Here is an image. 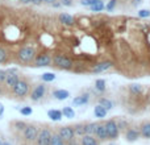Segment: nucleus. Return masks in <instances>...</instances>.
I'll use <instances>...</instances> for the list:
<instances>
[{"mask_svg": "<svg viewBox=\"0 0 150 145\" xmlns=\"http://www.w3.org/2000/svg\"><path fill=\"white\" fill-rule=\"evenodd\" d=\"M34 57H36V50L32 46H24L17 52V58L20 62L23 63H30L33 62Z\"/></svg>", "mask_w": 150, "mask_h": 145, "instance_id": "f257e3e1", "label": "nucleus"}, {"mask_svg": "<svg viewBox=\"0 0 150 145\" xmlns=\"http://www.w3.org/2000/svg\"><path fill=\"white\" fill-rule=\"evenodd\" d=\"M53 60V63H54L57 68L62 69V70H71L74 66V61L71 58L66 57V55H54L52 58Z\"/></svg>", "mask_w": 150, "mask_h": 145, "instance_id": "f03ea898", "label": "nucleus"}, {"mask_svg": "<svg viewBox=\"0 0 150 145\" xmlns=\"http://www.w3.org/2000/svg\"><path fill=\"white\" fill-rule=\"evenodd\" d=\"M12 91L17 98H24L29 92V83L25 79H18V82L13 86Z\"/></svg>", "mask_w": 150, "mask_h": 145, "instance_id": "7ed1b4c3", "label": "nucleus"}, {"mask_svg": "<svg viewBox=\"0 0 150 145\" xmlns=\"http://www.w3.org/2000/svg\"><path fill=\"white\" fill-rule=\"evenodd\" d=\"M37 135H38V128L33 124H26V127L23 129V137L28 143H33L36 141Z\"/></svg>", "mask_w": 150, "mask_h": 145, "instance_id": "20e7f679", "label": "nucleus"}, {"mask_svg": "<svg viewBox=\"0 0 150 145\" xmlns=\"http://www.w3.org/2000/svg\"><path fill=\"white\" fill-rule=\"evenodd\" d=\"M104 127H105L108 139H116L117 136H119L120 129H119V125H117V123L115 122V120H107V122L104 123Z\"/></svg>", "mask_w": 150, "mask_h": 145, "instance_id": "39448f33", "label": "nucleus"}, {"mask_svg": "<svg viewBox=\"0 0 150 145\" xmlns=\"http://www.w3.org/2000/svg\"><path fill=\"white\" fill-rule=\"evenodd\" d=\"M50 139H52V132L49 128H44V129L38 131L37 135V145H50Z\"/></svg>", "mask_w": 150, "mask_h": 145, "instance_id": "423d86ee", "label": "nucleus"}, {"mask_svg": "<svg viewBox=\"0 0 150 145\" xmlns=\"http://www.w3.org/2000/svg\"><path fill=\"white\" fill-rule=\"evenodd\" d=\"M18 79H20V75L17 74V70L16 69H11V70L7 71V77H5L4 83L7 85V87L13 88V86L18 82Z\"/></svg>", "mask_w": 150, "mask_h": 145, "instance_id": "0eeeda50", "label": "nucleus"}, {"mask_svg": "<svg viewBox=\"0 0 150 145\" xmlns=\"http://www.w3.org/2000/svg\"><path fill=\"white\" fill-rule=\"evenodd\" d=\"M33 62H34V66H37V68H45V66L52 65L53 60H52V57H50L49 54H41V55L34 57Z\"/></svg>", "mask_w": 150, "mask_h": 145, "instance_id": "6e6552de", "label": "nucleus"}, {"mask_svg": "<svg viewBox=\"0 0 150 145\" xmlns=\"http://www.w3.org/2000/svg\"><path fill=\"white\" fill-rule=\"evenodd\" d=\"M45 92H46V87H45V85H37L36 87H34V90L32 91L30 99L33 102L41 100V99L45 96Z\"/></svg>", "mask_w": 150, "mask_h": 145, "instance_id": "1a4fd4ad", "label": "nucleus"}, {"mask_svg": "<svg viewBox=\"0 0 150 145\" xmlns=\"http://www.w3.org/2000/svg\"><path fill=\"white\" fill-rule=\"evenodd\" d=\"M58 135H59V137L62 139L63 141H71V140H74V137H75L73 127H62L59 129V132H58Z\"/></svg>", "mask_w": 150, "mask_h": 145, "instance_id": "9d476101", "label": "nucleus"}, {"mask_svg": "<svg viewBox=\"0 0 150 145\" xmlns=\"http://www.w3.org/2000/svg\"><path fill=\"white\" fill-rule=\"evenodd\" d=\"M112 61H101L99 62L98 65H95V68L92 69V72L93 74H99V72H103V71H107L109 68H112Z\"/></svg>", "mask_w": 150, "mask_h": 145, "instance_id": "9b49d317", "label": "nucleus"}, {"mask_svg": "<svg viewBox=\"0 0 150 145\" xmlns=\"http://www.w3.org/2000/svg\"><path fill=\"white\" fill-rule=\"evenodd\" d=\"M93 135H95L98 139H100L101 141H104V140H107V139H108L105 127H104V123H98V125H96V128H95V133H93Z\"/></svg>", "mask_w": 150, "mask_h": 145, "instance_id": "f8f14e48", "label": "nucleus"}, {"mask_svg": "<svg viewBox=\"0 0 150 145\" xmlns=\"http://www.w3.org/2000/svg\"><path fill=\"white\" fill-rule=\"evenodd\" d=\"M90 102V94H83L80 96H76V98L73 100V104L75 107H79V106H84Z\"/></svg>", "mask_w": 150, "mask_h": 145, "instance_id": "ddd939ff", "label": "nucleus"}, {"mask_svg": "<svg viewBox=\"0 0 150 145\" xmlns=\"http://www.w3.org/2000/svg\"><path fill=\"white\" fill-rule=\"evenodd\" d=\"M58 18H59V23H62L63 25L71 26V25H74V23H75L74 17L71 15H69V13H61V15L58 16Z\"/></svg>", "mask_w": 150, "mask_h": 145, "instance_id": "4468645a", "label": "nucleus"}, {"mask_svg": "<svg viewBox=\"0 0 150 145\" xmlns=\"http://www.w3.org/2000/svg\"><path fill=\"white\" fill-rule=\"evenodd\" d=\"M140 137V131L134 129V128H129V129L125 132V139L128 141H136Z\"/></svg>", "mask_w": 150, "mask_h": 145, "instance_id": "2eb2a0df", "label": "nucleus"}, {"mask_svg": "<svg viewBox=\"0 0 150 145\" xmlns=\"http://www.w3.org/2000/svg\"><path fill=\"white\" fill-rule=\"evenodd\" d=\"M80 145H99V143L93 135H83L80 139Z\"/></svg>", "mask_w": 150, "mask_h": 145, "instance_id": "dca6fc26", "label": "nucleus"}, {"mask_svg": "<svg viewBox=\"0 0 150 145\" xmlns=\"http://www.w3.org/2000/svg\"><path fill=\"white\" fill-rule=\"evenodd\" d=\"M53 96L54 99H58V100H66V99L70 96V92L67 90H54L53 91Z\"/></svg>", "mask_w": 150, "mask_h": 145, "instance_id": "f3484780", "label": "nucleus"}, {"mask_svg": "<svg viewBox=\"0 0 150 145\" xmlns=\"http://www.w3.org/2000/svg\"><path fill=\"white\" fill-rule=\"evenodd\" d=\"M47 116H49L53 122H59V120H62L63 115H62V112H61V109H49V111H47Z\"/></svg>", "mask_w": 150, "mask_h": 145, "instance_id": "a211bd4d", "label": "nucleus"}, {"mask_svg": "<svg viewBox=\"0 0 150 145\" xmlns=\"http://www.w3.org/2000/svg\"><path fill=\"white\" fill-rule=\"evenodd\" d=\"M107 109L104 108V107H101L100 104H98V106L93 108V115H95V117H98V119H103V117L107 116Z\"/></svg>", "mask_w": 150, "mask_h": 145, "instance_id": "6ab92c4d", "label": "nucleus"}, {"mask_svg": "<svg viewBox=\"0 0 150 145\" xmlns=\"http://www.w3.org/2000/svg\"><path fill=\"white\" fill-rule=\"evenodd\" d=\"M140 135H142V137H145V139H150V122L144 123L141 125Z\"/></svg>", "mask_w": 150, "mask_h": 145, "instance_id": "aec40b11", "label": "nucleus"}, {"mask_svg": "<svg viewBox=\"0 0 150 145\" xmlns=\"http://www.w3.org/2000/svg\"><path fill=\"white\" fill-rule=\"evenodd\" d=\"M50 145H65V141L59 137V135H58V133H52Z\"/></svg>", "mask_w": 150, "mask_h": 145, "instance_id": "412c9836", "label": "nucleus"}, {"mask_svg": "<svg viewBox=\"0 0 150 145\" xmlns=\"http://www.w3.org/2000/svg\"><path fill=\"white\" fill-rule=\"evenodd\" d=\"M95 88L99 91V92H104L107 88V83L104 79H96L95 82Z\"/></svg>", "mask_w": 150, "mask_h": 145, "instance_id": "4be33fe9", "label": "nucleus"}, {"mask_svg": "<svg viewBox=\"0 0 150 145\" xmlns=\"http://www.w3.org/2000/svg\"><path fill=\"white\" fill-rule=\"evenodd\" d=\"M96 125H98V123H87V124H84L86 135H93V133H95Z\"/></svg>", "mask_w": 150, "mask_h": 145, "instance_id": "5701e85b", "label": "nucleus"}, {"mask_svg": "<svg viewBox=\"0 0 150 145\" xmlns=\"http://www.w3.org/2000/svg\"><path fill=\"white\" fill-rule=\"evenodd\" d=\"M61 112H62L63 117H69V119H73V117L75 116V111L73 109V107H65V108H63Z\"/></svg>", "mask_w": 150, "mask_h": 145, "instance_id": "b1692460", "label": "nucleus"}, {"mask_svg": "<svg viewBox=\"0 0 150 145\" xmlns=\"http://www.w3.org/2000/svg\"><path fill=\"white\" fill-rule=\"evenodd\" d=\"M98 104H100L101 107H104V108L108 111V109H111L112 107H113V103H112L109 99H105V98H101V99H99V103Z\"/></svg>", "mask_w": 150, "mask_h": 145, "instance_id": "393cba45", "label": "nucleus"}, {"mask_svg": "<svg viewBox=\"0 0 150 145\" xmlns=\"http://www.w3.org/2000/svg\"><path fill=\"white\" fill-rule=\"evenodd\" d=\"M73 129H74V135L75 136H80V137H82L83 135H86L84 124H76L75 127H73Z\"/></svg>", "mask_w": 150, "mask_h": 145, "instance_id": "a878e982", "label": "nucleus"}, {"mask_svg": "<svg viewBox=\"0 0 150 145\" xmlns=\"http://www.w3.org/2000/svg\"><path fill=\"white\" fill-rule=\"evenodd\" d=\"M104 3H103V0H100V1H98L96 4H93V5H91L90 7V9L92 11V12H101V11L104 9Z\"/></svg>", "mask_w": 150, "mask_h": 145, "instance_id": "bb28decb", "label": "nucleus"}, {"mask_svg": "<svg viewBox=\"0 0 150 145\" xmlns=\"http://www.w3.org/2000/svg\"><path fill=\"white\" fill-rule=\"evenodd\" d=\"M129 90L132 94H141L142 92V86L138 85V83H132L129 86Z\"/></svg>", "mask_w": 150, "mask_h": 145, "instance_id": "cd10ccee", "label": "nucleus"}, {"mask_svg": "<svg viewBox=\"0 0 150 145\" xmlns=\"http://www.w3.org/2000/svg\"><path fill=\"white\" fill-rule=\"evenodd\" d=\"M42 80H44V82H53V80H55V74L54 72H44V74H42Z\"/></svg>", "mask_w": 150, "mask_h": 145, "instance_id": "c85d7f7f", "label": "nucleus"}, {"mask_svg": "<svg viewBox=\"0 0 150 145\" xmlns=\"http://www.w3.org/2000/svg\"><path fill=\"white\" fill-rule=\"evenodd\" d=\"M8 58V53L4 48H0V63H4Z\"/></svg>", "mask_w": 150, "mask_h": 145, "instance_id": "c756f323", "label": "nucleus"}, {"mask_svg": "<svg viewBox=\"0 0 150 145\" xmlns=\"http://www.w3.org/2000/svg\"><path fill=\"white\" fill-rule=\"evenodd\" d=\"M116 3H117V0H109L108 4H107L105 7H104V9H107L108 12L113 11V9H115V7H116Z\"/></svg>", "mask_w": 150, "mask_h": 145, "instance_id": "7c9ffc66", "label": "nucleus"}, {"mask_svg": "<svg viewBox=\"0 0 150 145\" xmlns=\"http://www.w3.org/2000/svg\"><path fill=\"white\" fill-rule=\"evenodd\" d=\"M98 1H100V0H80V4L83 7H91V5L96 4Z\"/></svg>", "mask_w": 150, "mask_h": 145, "instance_id": "2f4dec72", "label": "nucleus"}, {"mask_svg": "<svg viewBox=\"0 0 150 145\" xmlns=\"http://www.w3.org/2000/svg\"><path fill=\"white\" fill-rule=\"evenodd\" d=\"M32 112H33L32 107H23V108L20 109V114L24 115V116H29V115H32Z\"/></svg>", "mask_w": 150, "mask_h": 145, "instance_id": "473e14b6", "label": "nucleus"}, {"mask_svg": "<svg viewBox=\"0 0 150 145\" xmlns=\"http://www.w3.org/2000/svg\"><path fill=\"white\" fill-rule=\"evenodd\" d=\"M13 125H15V128L17 131H23L24 128L26 127V124L24 122H15V124H13Z\"/></svg>", "mask_w": 150, "mask_h": 145, "instance_id": "72a5a7b5", "label": "nucleus"}, {"mask_svg": "<svg viewBox=\"0 0 150 145\" xmlns=\"http://www.w3.org/2000/svg\"><path fill=\"white\" fill-rule=\"evenodd\" d=\"M59 3L63 7H73L74 5V0H59Z\"/></svg>", "mask_w": 150, "mask_h": 145, "instance_id": "f704fd0d", "label": "nucleus"}, {"mask_svg": "<svg viewBox=\"0 0 150 145\" xmlns=\"http://www.w3.org/2000/svg\"><path fill=\"white\" fill-rule=\"evenodd\" d=\"M138 16H140V17H142V18L149 17V16H150V11L149 9H141L140 12H138Z\"/></svg>", "mask_w": 150, "mask_h": 145, "instance_id": "c9c22d12", "label": "nucleus"}, {"mask_svg": "<svg viewBox=\"0 0 150 145\" xmlns=\"http://www.w3.org/2000/svg\"><path fill=\"white\" fill-rule=\"evenodd\" d=\"M5 77H7V71H5V70H0V83H4Z\"/></svg>", "mask_w": 150, "mask_h": 145, "instance_id": "e433bc0d", "label": "nucleus"}, {"mask_svg": "<svg viewBox=\"0 0 150 145\" xmlns=\"http://www.w3.org/2000/svg\"><path fill=\"white\" fill-rule=\"evenodd\" d=\"M30 3H32V4H34V5H41L42 4V0H30Z\"/></svg>", "mask_w": 150, "mask_h": 145, "instance_id": "4c0bfd02", "label": "nucleus"}, {"mask_svg": "<svg viewBox=\"0 0 150 145\" xmlns=\"http://www.w3.org/2000/svg\"><path fill=\"white\" fill-rule=\"evenodd\" d=\"M140 3H141V0H133L132 5H133V7H137V5H138V4H140Z\"/></svg>", "mask_w": 150, "mask_h": 145, "instance_id": "58836bf2", "label": "nucleus"}, {"mask_svg": "<svg viewBox=\"0 0 150 145\" xmlns=\"http://www.w3.org/2000/svg\"><path fill=\"white\" fill-rule=\"evenodd\" d=\"M54 1H57V0H42V3H46V4H53Z\"/></svg>", "mask_w": 150, "mask_h": 145, "instance_id": "ea45409f", "label": "nucleus"}, {"mask_svg": "<svg viewBox=\"0 0 150 145\" xmlns=\"http://www.w3.org/2000/svg\"><path fill=\"white\" fill-rule=\"evenodd\" d=\"M3 114H4V106H3V104L0 103V116H1Z\"/></svg>", "mask_w": 150, "mask_h": 145, "instance_id": "a19ab883", "label": "nucleus"}, {"mask_svg": "<svg viewBox=\"0 0 150 145\" xmlns=\"http://www.w3.org/2000/svg\"><path fill=\"white\" fill-rule=\"evenodd\" d=\"M20 3H21V4H29V3H30V0H20Z\"/></svg>", "mask_w": 150, "mask_h": 145, "instance_id": "79ce46f5", "label": "nucleus"}, {"mask_svg": "<svg viewBox=\"0 0 150 145\" xmlns=\"http://www.w3.org/2000/svg\"><path fill=\"white\" fill-rule=\"evenodd\" d=\"M67 143H70V144H69V145H79V144L74 143V141H73V140H71V141H67Z\"/></svg>", "mask_w": 150, "mask_h": 145, "instance_id": "37998d69", "label": "nucleus"}, {"mask_svg": "<svg viewBox=\"0 0 150 145\" xmlns=\"http://www.w3.org/2000/svg\"><path fill=\"white\" fill-rule=\"evenodd\" d=\"M0 145H12V144H11V143H8V141H4V143H1Z\"/></svg>", "mask_w": 150, "mask_h": 145, "instance_id": "c03bdc74", "label": "nucleus"}, {"mask_svg": "<svg viewBox=\"0 0 150 145\" xmlns=\"http://www.w3.org/2000/svg\"><path fill=\"white\" fill-rule=\"evenodd\" d=\"M0 94H1V87H0Z\"/></svg>", "mask_w": 150, "mask_h": 145, "instance_id": "a18cd8bd", "label": "nucleus"}, {"mask_svg": "<svg viewBox=\"0 0 150 145\" xmlns=\"http://www.w3.org/2000/svg\"><path fill=\"white\" fill-rule=\"evenodd\" d=\"M0 144H1V140H0Z\"/></svg>", "mask_w": 150, "mask_h": 145, "instance_id": "49530a36", "label": "nucleus"}]
</instances>
